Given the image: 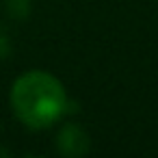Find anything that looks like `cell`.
Masks as SVG:
<instances>
[{"label":"cell","instance_id":"obj_2","mask_svg":"<svg viewBox=\"0 0 158 158\" xmlns=\"http://www.w3.org/2000/svg\"><path fill=\"white\" fill-rule=\"evenodd\" d=\"M56 145H59V152L63 156H82V154L89 152V136L80 126L67 123L59 132Z\"/></svg>","mask_w":158,"mask_h":158},{"label":"cell","instance_id":"obj_1","mask_svg":"<svg viewBox=\"0 0 158 158\" xmlns=\"http://www.w3.org/2000/svg\"><path fill=\"white\" fill-rule=\"evenodd\" d=\"M11 108L26 128L46 130L67 113V93L56 76L33 69L13 82Z\"/></svg>","mask_w":158,"mask_h":158}]
</instances>
